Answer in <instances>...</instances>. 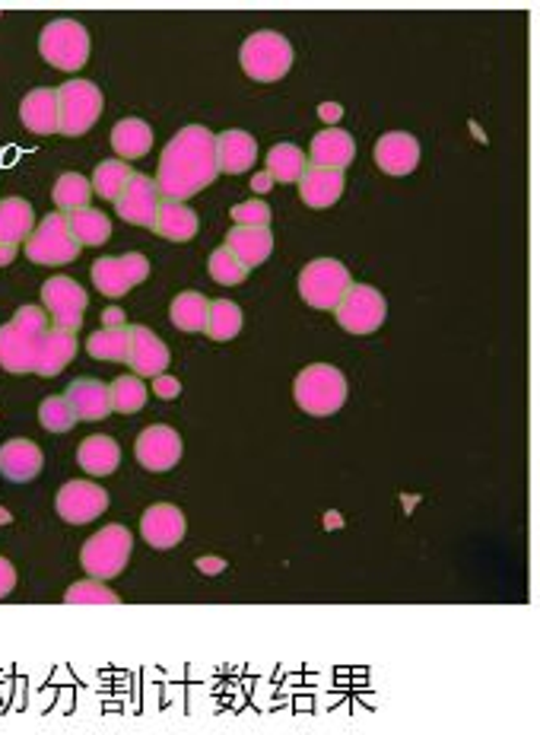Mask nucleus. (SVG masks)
<instances>
[{"label":"nucleus","mask_w":540,"mask_h":735,"mask_svg":"<svg viewBox=\"0 0 540 735\" xmlns=\"http://www.w3.org/2000/svg\"><path fill=\"white\" fill-rule=\"evenodd\" d=\"M216 176V138L204 125H188L166 144L153 182L166 201H188L214 185Z\"/></svg>","instance_id":"obj_1"},{"label":"nucleus","mask_w":540,"mask_h":735,"mask_svg":"<svg viewBox=\"0 0 540 735\" xmlns=\"http://www.w3.org/2000/svg\"><path fill=\"white\" fill-rule=\"evenodd\" d=\"M296 405L312 417H327L347 405V379L331 364H312L296 376Z\"/></svg>","instance_id":"obj_2"},{"label":"nucleus","mask_w":540,"mask_h":735,"mask_svg":"<svg viewBox=\"0 0 540 735\" xmlns=\"http://www.w3.org/2000/svg\"><path fill=\"white\" fill-rule=\"evenodd\" d=\"M134 548V535L124 525H106L99 529L80 552V564L93 580H115L118 573H124L128 560Z\"/></svg>","instance_id":"obj_3"},{"label":"nucleus","mask_w":540,"mask_h":735,"mask_svg":"<svg viewBox=\"0 0 540 735\" xmlns=\"http://www.w3.org/2000/svg\"><path fill=\"white\" fill-rule=\"evenodd\" d=\"M38 51L51 68L76 74L89 61V33L76 20H51L38 36Z\"/></svg>","instance_id":"obj_4"},{"label":"nucleus","mask_w":540,"mask_h":735,"mask_svg":"<svg viewBox=\"0 0 540 735\" xmlns=\"http://www.w3.org/2000/svg\"><path fill=\"white\" fill-rule=\"evenodd\" d=\"M242 71L257 83H274L289 74L292 68V45L274 29H261L245 38L242 45Z\"/></svg>","instance_id":"obj_5"},{"label":"nucleus","mask_w":540,"mask_h":735,"mask_svg":"<svg viewBox=\"0 0 540 735\" xmlns=\"http://www.w3.org/2000/svg\"><path fill=\"white\" fill-rule=\"evenodd\" d=\"M103 90L93 80H71L58 90V131L68 138L86 134L103 115Z\"/></svg>","instance_id":"obj_6"},{"label":"nucleus","mask_w":540,"mask_h":735,"mask_svg":"<svg viewBox=\"0 0 540 735\" xmlns=\"http://www.w3.org/2000/svg\"><path fill=\"white\" fill-rule=\"evenodd\" d=\"M350 284V268L334 258H319L299 274V294L312 309H334Z\"/></svg>","instance_id":"obj_7"},{"label":"nucleus","mask_w":540,"mask_h":735,"mask_svg":"<svg viewBox=\"0 0 540 735\" xmlns=\"http://www.w3.org/2000/svg\"><path fill=\"white\" fill-rule=\"evenodd\" d=\"M76 256H80V246L68 226V214H48L26 239V258L36 264L58 268V264H71Z\"/></svg>","instance_id":"obj_8"},{"label":"nucleus","mask_w":540,"mask_h":735,"mask_svg":"<svg viewBox=\"0 0 540 735\" xmlns=\"http://www.w3.org/2000/svg\"><path fill=\"white\" fill-rule=\"evenodd\" d=\"M337 312V322L340 329L350 331V334H372V331L382 329L385 316H388V306H385V296L379 294L375 287L369 284H350L347 294L340 296V303L334 306Z\"/></svg>","instance_id":"obj_9"},{"label":"nucleus","mask_w":540,"mask_h":735,"mask_svg":"<svg viewBox=\"0 0 540 735\" xmlns=\"http://www.w3.org/2000/svg\"><path fill=\"white\" fill-rule=\"evenodd\" d=\"M41 306H45L55 329L76 334L83 329V316H86L89 299H86V291L71 277H51L41 287Z\"/></svg>","instance_id":"obj_10"},{"label":"nucleus","mask_w":540,"mask_h":735,"mask_svg":"<svg viewBox=\"0 0 540 735\" xmlns=\"http://www.w3.org/2000/svg\"><path fill=\"white\" fill-rule=\"evenodd\" d=\"M149 277V261L141 252H131V256L121 258H96L93 261V284L99 294L111 296H124L131 287L144 284Z\"/></svg>","instance_id":"obj_11"},{"label":"nucleus","mask_w":540,"mask_h":735,"mask_svg":"<svg viewBox=\"0 0 540 735\" xmlns=\"http://www.w3.org/2000/svg\"><path fill=\"white\" fill-rule=\"evenodd\" d=\"M58 515L71 525H83V522H93L108 510V494L99 484H89V481H68L61 490H58Z\"/></svg>","instance_id":"obj_12"},{"label":"nucleus","mask_w":540,"mask_h":735,"mask_svg":"<svg viewBox=\"0 0 540 735\" xmlns=\"http://www.w3.org/2000/svg\"><path fill=\"white\" fill-rule=\"evenodd\" d=\"M134 455H137V462L144 465L146 472H169V469L179 465L181 437L166 424H153L137 437Z\"/></svg>","instance_id":"obj_13"},{"label":"nucleus","mask_w":540,"mask_h":735,"mask_svg":"<svg viewBox=\"0 0 540 735\" xmlns=\"http://www.w3.org/2000/svg\"><path fill=\"white\" fill-rule=\"evenodd\" d=\"M169 347L146 329V325H128V354L124 364L134 369V376H163L169 369Z\"/></svg>","instance_id":"obj_14"},{"label":"nucleus","mask_w":540,"mask_h":735,"mask_svg":"<svg viewBox=\"0 0 540 735\" xmlns=\"http://www.w3.org/2000/svg\"><path fill=\"white\" fill-rule=\"evenodd\" d=\"M163 194L156 182L149 176H141L134 173L131 182L124 185V191L118 194L115 208H118V217L124 223H134V226H153V217H156V208H159Z\"/></svg>","instance_id":"obj_15"},{"label":"nucleus","mask_w":540,"mask_h":735,"mask_svg":"<svg viewBox=\"0 0 540 735\" xmlns=\"http://www.w3.org/2000/svg\"><path fill=\"white\" fill-rule=\"evenodd\" d=\"M141 532H144L149 548L169 552L184 538V513H181L179 507H172V503H156L141 519Z\"/></svg>","instance_id":"obj_16"},{"label":"nucleus","mask_w":540,"mask_h":735,"mask_svg":"<svg viewBox=\"0 0 540 735\" xmlns=\"http://www.w3.org/2000/svg\"><path fill=\"white\" fill-rule=\"evenodd\" d=\"M375 163L385 176H410L420 166V144L407 131H392L375 144Z\"/></svg>","instance_id":"obj_17"},{"label":"nucleus","mask_w":540,"mask_h":735,"mask_svg":"<svg viewBox=\"0 0 540 735\" xmlns=\"http://www.w3.org/2000/svg\"><path fill=\"white\" fill-rule=\"evenodd\" d=\"M45 455L33 440H7L0 446V475L10 484H26L41 475Z\"/></svg>","instance_id":"obj_18"},{"label":"nucleus","mask_w":540,"mask_h":735,"mask_svg":"<svg viewBox=\"0 0 540 735\" xmlns=\"http://www.w3.org/2000/svg\"><path fill=\"white\" fill-rule=\"evenodd\" d=\"M309 156H312V166L344 173L353 163V156H357V141L347 131H340V128H324L322 134H315Z\"/></svg>","instance_id":"obj_19"},{"label":"nucleus","mask_w":540,"mask_h":735,"mask_svg":"<svg viewBox=\"0 0 540 735\" xmlns=\"http://www.w3.org/2000/svg\"><path fill=\"white\" fill-rule=\"evenodd\" d=\"M257 159V144L249 131H223L216 138V169L229 176L249 173Z\"/></svg>","instance_id":"obj_20"},{"label":"nucleus","mask_w":540,"mask_h":735,"mask_svg":"<svg viewBox=\"0 0 540 735\" xmlns=\"http://www.w3.org/2000/svg\"><path fill=\"white\" fill-rule=\"evenodd\" d=\"M299 194L309 208L324 211L331 204L340 201L344 194V173L337 169H322V166H305V173L299 176Z\"/></svg>","instance_id":"obj_21"},{"label":"nucleus","mask_w":540,"mask_h":735,"mask_svg":"<svg viewBox=\"0 0 540 735\" xmlns=\"http://www.w3.org/2000/svg\"><path fill=\"white\" fill-rule=\"evenodd\" d=\"M197 214L184 204V201H159V208H156V217H153V233L156 236H163V239H169V242H188V239H194L197 236Z\"/></svg>","instance_id":"obj_22"},{"label":"nucleus","mask_w":540,"mask_h":735,"mask_svg":"<svg viewBox=\"0 0 540 735\" xmlns=\"http://www.w3.org/2000/svg\"><path fill=\"white\" fill-rule=\"evenodd\" d=\"M226 246L245 268H257L274 252V236L267 226H232L226 233Z\"/></svg>","instance_id":"obj_23"},{"label":"nucleus","mask_w":540,"mask_h":735,"mask_svg":"<svg viewBox=\"0 0 540 735\" xmlns=\"http://www.w3.org/2000/svg\"><path fill=\"white\" fill-rule=\"evenodd\" d=\"M68 405L73 407L76 420H106L111 414V402H108V386L99 379H76L68 389Z\"/></svg>","instance_id":"obj_24"},{"label":"nucleus","mask_w":540,"mask_h":735,"mask_svg":"<svg viewBox=\"0 0 540 735\" xmlns=\"http://www.w3.org/2000/svg\"><path fill=\"white\" fill-rule=\"evenodd\" d=\"M73 357H76V334L51 325L48 334L41 337V344H38L33 372H38V376H58L61 369L71 364Z\"/></svg>","instance_id":"obj_25"},{"label":"nucleus","mask_w":540,"mask_h":735,"mask_svg":"<svg viewBox=\"0 0 540 735\" xmlns=\"http://www.w3.org/2000/svg\"><path fill=\"white\" fill-rule=\"evenodd\" d=\"M41 337H33L26 331L3 325L0 329V367L10 372H33Z\"/></svg>","instance_id":"obj_26"},{"label":"nucleus","mask_w":540,"mask_h":735,"mask_svg":"<svg viewBox=\"0 0 540 735\" xmlns=\"http://www.w3.org/2000/svg\"><path fill=\"white\" fill-rule=\"evenodd\" d=\"M20 118L33 134H55L58 131V90L41 86L26 93L23 106H20Z\"/></svg>","instance_id":"obj_27"},{"label":"nucleus","mask_w":540,"mask_h":735,"mask_svg":"<svg viewBox=\"0 0 540 735\" xmlns=\"http://www.w3.org/2000/svg\"><path fill=\"white\" fill-rule=\"evenodd\" d=\"M76 462H80V469L86 475L106 478L121 465V449H118V442L111 440V437L96 434V437H89V440H83L76 446Z\"/></svg>","instance_id":"obj_28"},{"label":"nucleus","mask_w":540,"mask_h":735,"mask_svg":"<svg viewBox=\"0 0 540 735\" xmlns=\"http://www.w3.org/2000/svg\"><path fill=\"white\" fill-rule=\"evenodd\" d=\"M33 229H36V214H33L29 201H23V198L0 201V242L3 246L26 242Z\"/></svg>","instance_id":"obj_29"},{"label":"nucleus","mask_w":540,"mask_h":735,"mask_svg":"<svg viewBox=\"0 0 540 735\" xmlns=\"http://www.w3.org/2000/svg\"><path fill=\"white\" fill-rule=\"evenodd\" d=\"M111 147L121 159H141L153 147V131L141 118H124L111 128Z\"/></svg>","instance_id":"obj_30"},{"label":"nucleus","mask_w":540,"mask_h":735,"mask_svg":"<svg viewBox=\"0 0 540 735\" xmlns=\"http://www.w3.org/2000/svg\"><path fill=\"white\" fill-rule=\"evenodd\" d=\"M68 226H71L73 239L76 246H103L111 236V221H108L103 211H93V208H83V211H73L68 217Z\"/></svg>","instance_id":"obj_31"},{"label":"nucleus","mask_w":540,"mask_h":735,"mask_svg":"<svg viewBox=\"0 0 540 735\" xmlns=\"http://www.w3.org/2000/svg\"><path fill=\"white\" fill-rule=\"evenodd\" d=\"M302 173H305V153L296 144H277L267 153V176H271V182H299Z\"/></svg>","instance_id":"obj_32"},{"label":"nucleus","mask_w":540,"mask_h":735,"mask_svg":"<svg viewBox=\"0 0 540 735\" xmlns=\"http://www.w3.org/2000/svg\"><path fill=\"white\" fill-rule=\"evenodd\" d=\"M207 309H211V299L207 296L188 291V294H179L172 299L169 316H172V325L179 331H204V325H207Z\"/></svg>","instance_id":"obj_33"},{"label":"nucleus","mask_w":540,"mask_h":735,"mask_svg":"<svg viewBox=\"0 0 540 735\" xmlns=\"http://www.w3.org/2000/svg\"><path fill=\"white\" fill-rule=\"evenodd\" d=\"M207 337L211 341H232L242 331V309L229 299H216L207 309Z\"/></svg>","instance_id":"obj_34"},{"label":"nucleus","mask_w":540,"mask_h":735,"mask_svg":"<svg viewBox=\"0 0 540 735\" xmlns=\"http://www.w3.org/2000/svg\"><path fill=\"white\" fill-rule=\"evenodd\" d=\"M134 169L124 163V159H106L96 166V176H93V194L106 198V201H118V194L124 191V185L131 182Z\"/></svg>","instance_id":"obj_35"},{"label":"nucleus","mask_w":540,"mask_h":735,"mask_svg":"<svg viewBox=\"0 0 540 735\" xmlns=\"http://www.w3.org/2000/svg\"><path fill=\"white\" fill-rule=\"evenodd\" d=\"M89 198H93V185L86 182L83 176H76V173L61 176V179L55 182V191H51V201H55L61 211H68V214L89 208Z\"/></svg>","instance_id":"obj_36"},{"label":"nucleus","mask_w":540,"mask_h":735,"mask_svg":"<svg viewBox=\"0 0 540 735\" xmlns=\"http://www.w3.org/2000/svg\"><path fill=\"white\" fill-rule=\"evenodd\" d=\"M108 402L111 411H121V414H137L146 405V389L137 376H118L111 386H108Z\"/></svg>","instance_id":"obj_37"},{"label":"nucleus","mask_w":540,"mask_h":735,"mask_svg":"<svg viewBox=\"0 0 540 735\" xmlns=\"http://www.w3.org/2000/svg\"><path fill=\"white\" fill-rule=\"evenodd\" d=\"M86 351L96 360H124V354H128V325H111V329L89 334Z\"/></svg>","instance_id":"obj_38"},{"label":"nucleus","mask_w":540,"mask_h":735,"mask_svg":"<svg viewBox=\"0 0 540 735\" xmlns=\"http://www.w3.org/2000/svg\"><path fill=\"white\" fill-rule=\"evenodd\" d=\"M38 424L48 430V434H71L73 427L80 424L73 407L68 405L64 395H51L38 405Z\"/></svg>","instance_id":"obj_39"},{"label":"nucleus","mask_w":540,"mask_h":735,"mask_svg":"<svg viewBox=\"0 0 540 735\" xmlns=\"http://www.w3.org/2000/svg\"><path fill=\"white\" fill-rule=\"evenodd\" d=\"M207 271H211V277H214L216 284H223V287H236V284H242V281L249 277L252 268H245L239 258L232 256L229 246H219L214 256H211V261H207Z\"/></svg>","instance_id":"obj_40"},{"label":"nucleus","mask_w":540,"mask_h":735,"mask_svg":"<svg viewBox=\"0 0 540 735\" xmlns=\"http://www.w3.org/2000/svg\"><path fill=\"white\" fill-rule=\"evenodd\" d=\"M68 605H83V602H103V605H118L121 598L111 592L108 586H103V580H89V583H76V586L68 589L64 595Z\"/></svg>","instance_id":"obj_41"},{"label":"nucleus","mask_w":540,"mask_h":735,"mask_svg":"<svg viewBox=\"0 0 540 735\" xmlns=\"http://www.w3.org/2000/svg\"><path fill=\"white\" fill-rule=\"evenodd\" d=\"M10 325L26 331V334H33V337H45L48 329H51V319H48V312L38 309V306H20Z\"/></svg>","instance_id":"obj_42"},{"label":"nucleus","mask_w":540,"mask_h":735,"mask_svg":"<svg viewBox=\"0 0 540 735\" xmlns=\"http://www.w3.org/2000/svg\"><path fill=\"white\" fill-rule=\"evenodd\" d=\"M236 226H267L271 223V208L264 201H242L229 211Z\"/></svg>","instance_id":"obj_43"},{"label":"nucleus","mask_w":540,"mask_h":735,"mask_svg":"<svg viewBox=\"0 0 540 735\" xmlns=\"http://www.w3.org/2000/svg\"><path fill=\"white\" fill-rule=\"evenodd\" d=\"M13 589H16V567L7 557H0V598H7Z\"/></svg>","instance_id":"obj_44"},{"label":"nucleus","mask_w":540,"mask_h":735,"mask_svg":"<svg viewBox=\"0 0 540 735\" xmlns=\"http://www.w3.org/2000/svg\"><path fill=\"white\" fill-rule=\"evenodd\" d=\"M153 389H156V395H159V399H179L181 382L163 372V376H156V386H153Z\"/></svg>","instance_id":"obj_45"},{"label":"nucleus","mask_w":540,"mask_h":735,"mask_svg":"<svg viewBox=\"0 0 540 735\" xmlns=\"http://www.w3.org/2000/svg\"><path fill=\"white\" fill-rule=\"evenodd\" d=\"M103 322H106V329H111V325H124V312H121V309H106V312H103Z\"/></svg>","instance_id":"obj_46"},{"label":"nucleus","mask_w":540,"mask_h":735,"mask_svg":"<svg viewBox=\"0 0 540 735\" xmlns=\"http://www.w3.org/2000/svg\"><path fill=\"white\" fill-rule=\"evenodd\" d=\"M16 258V246H3L0 242V264H10Z\"/></svg>","instance_id":"obj_47"},{"label":"nucleus","mask_w":540,"mask_h":735,"mask_svg":"<svg viewBox=\"0 0 540 735\" xmlns=\"http://www.w3.org/2000/svg\"><path fill=\"white\" fill-rule=\"evenodd\" d=\"M344 111H340V106H322V118L324 121H337Z\"/></svg>","instance_id":"obj_48"},{"label":"nucleus","mask_w":540,"mask_h":735,"mask_svg":"<svg viewBox=\"0 0 540 735\" xmlns=\"http://www.w3.org/2000/svg\"><path fill=\"white\" fill-rule=\"evenodd\" d=\"M252 188L254 191H267V188H271V176H267V173H264V176H254Z\"/></svg>","instance_id":"obj_49"}]
</instances>
